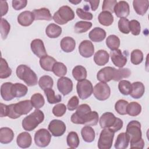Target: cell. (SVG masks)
Masks as SVG:
<instances>
[{"label":"cell","instance_id":"6da1fadb","mask_svg":"<svg viewBox=\"0 0 149 149\" xmlns=\"http://www.w3.org/2000/svg\"><path fill=\"white\" fill-rule=\"evenodd\" d=\"M126 133L129 137L131 148H143L144 141L141 137V123L139 121H130L127 125Z\"/></svg>","mask_w":149,"mask_h":149},{"label":"cell","instance_id":"7a4b0ae2","mask_svg":"<svg viewBox=\"0 0 149 149\" xmlns=\"http://www.w3.org/2000/svg\"><path fill=\"white\" fill-rule=\"evenodd\" d=\"M33 108V106L30 100L21 101L16 104L7 105L6 116L11 119H17L21 115L27 114Z\"/></svg>","mask_w":149,"mask_h":149},{"label":"cell","instance_id":"3957f363","mask_svg":"<svg viewBox=\"0 0 149 149\" xmlns=\"http://www.w3.org/2000/svg\"><path fill=\"white\" fill-rule=\"evenodd\" d=\"M99 122L101 128L109 129L115 133L120 130L123 125L122 120L115 117L113 113L108 112L101 115Z\"/></svg>","mask_w":149,"mask_h":149},{"label":"cell","instance_id":"277c9868","mask_svg":"<svg viewBox=\"0 0 149 149\" xmlns=\"http://www.w3.org/2000/svg\"><path fill=\"white\" fill-rule=\"evenodd\" d=\"M16 72L17 77L23 80L28 86H34L37 84V76L35 72L27 65H19L16 68Z\"/></svg>","mask_w":149,"mask_h":149},{"label":"cell","instance_id":"5b68a950","mask_svg":"<svg viewBox=\"0 0 149 149\" xmlns=\"http://www.w3.org/2000/svg\"><path fill=\"white\" fill-rule=\"evenodd\" d=\"M44 119V113L38 109L26 116L22 120V127L26 131H32L42 123Z\"/></svg>","mask_w":149,"mask_h":149},{"label":"cell","instance_id":"8992f818","mask_svg":"<svg viewBox=\"0 0 149 149\" xmlns=\"http://www.w3.org/2000/svg\"><path fill=\"white\" fill-rule=\"evenodd\" d=\"M74 18V13L71 8L67 5L62 6L55 12L52 19L56 23L63 25Z\"/></svg>","mask_w":149,"mask_h":149},{"label":"cell","instance_id":"52a82bcc","mask_svg":"<svg viewBox=\"0 0 149 149\" xmlns=\"http://www.w3.org/2000/svg\"><path fill=\"white\" fill-rule=\"evenodd\" d=\"M115 132L112 130L105 128L100 133L98 141V148L100 149H109L111 148Z\"/></svg>","mask_w":149,"mask_h":149},{"label":"cell","instance_id":"ba28073f","mask_svg":"<svg viewBox=\"0 0 149 149\" xmlns=\"http://www.w3.org/2000/svg\"><path fill=\"white\" fill-rule=\"evenodd\" d=\"M76 90L79 98L85 100L91 95L93 92V86L90 81L84 79L77 82Z\"/></svg>","mask_w":149,"mask_h":149},{"label":"cell","instance_id":"9c48e42d","mask_svg":"<svg viewBox=\"0 0 149 149\" xmlns=\"http://www.w3.org/2000/svg\"><path fill=\"white\" fill-rule=\"evenodd\" d=\"M94 97L100 101H105L107 100L111 94V89L109 86L105 82L98 83L93 89Z\"/></svg>","mask_w":149,"mask_h":149},{"label":"cell","instance_id":"30bf717a","mask_svg":"<svg viewBox=\"0 0 149 149\" xmlns=\"http://www.w3.org/2000/svg\"><path fill=\"white\" fill-rule=\"evenodd\" d=\"M51 140V135L46 129L38 130L34 134V142L40 147H45L48 146Z\"/></svg>","mask_w":149,"mask_h":149},{"label":"cell","instance_id":"8fae6325","mask_svg":"<svg viewBox=\"0 0 149 149\" xmlns=\"http://www.w3.org/2000/svg\"><path fill=\"white\" fill-rule=\"evenodd\" d=\"M48 128L51 134L55 137L62 136L65 133L66 129L65 123L58 119L51 120L49 123Z\"/></svg>","mask_w":149,"mask_h":149},{"label":"cell","instance_id":"7c38bea8","mask_svg":"<svg viewBox=\"0 0 149 149\" xmlns=\"http://www.w3.org/2000/svg\"><path fill=\"white\" fill-rule=\"evenodd\" d=\"M76 109V112L72 115L70 119L72 122L74 124H80L81 119L90 112L91 109L90 107L86 104L80 105Z\"/></svg>","mask_w":149,"mask_h":149},{"label":"cell","instance_id":"4fadbf2b","mask_svg":"<svg viewBox=\"0 0 149 149\" xmlns=\"http://www.w3.org/2000/svg\"><path fill=\"white\" fill-rule=\"evenodd\" d=\"M57 87L61 93L63 95H66L72 91L73 82L68 77H61L58 80Z\"/></svg>","mask_w":149,"mask_h":149},{"label":"cell","instance_id":"5bb4252c","mask_svg":"<svg viewBox=\"0 0 149 149\" xmlns=\"http://www.w3.org/2000/svg\"><path fill=\"white\" fill-rule=\"evenodd\" d=\"M115 68L107 66L100 70L97 74V79L101 82H108L113 79L115 72Z\"/></svg>","mask_w":149,"mask_h":149},{"label":"cell","instance_id":"9a60e30c","mask_svg":"<svg viewBox=\"0 0 149 149\" xmlns=\"http://www.w3.org/2000/svg\"><path fill=\"white\" fill-rule=\"evenodd\" d=\"M110 56L113 63L119 68H122L127 63V58L122 54L120 49L111 51Z\"/></svg>","mask_w":149,"mask_h":149},{"label":"cell","instance_id":"2e32d148","mask_svg":"<svg viewBox=\"0 0 149 149\" xmlns=\"http://www.w3.org/2000/svg\"><path fill=\"white\" fill-rule=\"evenodd\" d=\"M113 12L118 17L126 18L130 13L129 3L125 1H119L115 5Z\"/></svg>","mask_w":149,"mask_h":149},{"label":"cell","instance_id":"e0dca14e","mask_svg":"<svg viewBox=\"0 0 149 149\" xmlns=\"http://www.w3.org/2000/svg\"><path fill=\"white\" fill-rule=\"evenodd\" d=\"M79 52L84 58H90L94 52V47L89 40H84L79 46Z\"/></svg>","mask_w":149,"mask_h":149},{"label":"cell","instance_id":"ac0fdd59","mask_svg":"<svg viewBox=\"0 0 149 149\" xmlns=\"http://www.w3.org/2000/svg\"><path fill=\"white\" fill-rule=\"evenodd\" d=\"M30 47L32 52L38 58H41L47 55V52L43 41L40 39L33 40L31 44Z\"/></svg>","mask_w":149,"mask_h":149},{"label":"cell","instance_id":"d6986e66","mask_svg":"<svg viewBox=\"0 0 149 149\" xmlns=\"http://www.w3.org/2000/svg\"><path fill=\"white\" fill-rule=\"evenodd\" d=\"M34 20V16L33 12L29 10L22 12L17 16L18 23L21 26L24 27L31 25Z\"/></svg>","mask_w":149,"mask_h":149},{"label":"cell","instance_id":"ffe728a7","mask_svg":"<svg viewBox=\"0 0 149 149\" xmlns=\"http://www.w3.org/2000/svg\"><path fill=\"white\" fill-rule=\"evenodd\" d=\"M98 122V113L96 111H90L84 115L80 121V125L95 126Z\"/></svg>","mask_w":149,"mask_h":149},{"label":"cell","instance_id":"44dd1931","mask_svg":"<svg viewBox=\"0 0 149 149\" xmlns=\"http://www.w3.org/2000/svg\"><path fill=\"white\" fill-rule=\"evenodd\" d=\"M145 91V87L143 83L140 81H136L132 83V88L130 93V96L134 99L141 98Z\"/></svg>","mask_w":149,"mask_h":149},{"label":"cell","instance_id":"7402d4cb","mask_svg":"<svg viewBox=\"0 0 149 149\" xmlns=\"http://www.w3.org/2000/svg\"><path fill=\"white\" fill-rule=\"evenodd\" d=\"M16 142L17 146L20 148H29L31 144V136L28 132H22L17 136Z\"/></svg>","mask_w":149,"mask_h":149},{"label":"cell","instance_id":"603a6c76","mask_svg":"<svg viewBox=\"0 0 149 149\" xmlns=\"http://www.w3.org/2000/svg\"><path fill=\"white\" fill-rule=\"evenodd\" d=\"M133 6L137 14L143 16L148 10L149 1L148 0H134L133 1Z\"/></svg>","mask_w":149,"mask_h":149},{"label":"cell","instance_id":"cb8c5ba5","mask_svg":"<svg viewBox=\"0 0 149 149\" xmlns=\"http://www.w3.org/2000/svg\"><path fill=\"white\" fill-rule=\"evenodd\" d=\"M34 19L37 20H51L52 17L50 13V11L48 9L45 8H42L38 9H34L32 11Z\"/></svg>","mask_w":149,"mask_h":149},{"label":"cell","instance_id":"d4e9b609","mask_svg":"<svg viewBox=\"0 0 149 149\" xmlns=\"http://www.w3.org/2000/svg\"><path fill=\"white\" fill-rule=\"evenodd\" d=\"M88 37L93 42H101L106 37V32L102 28L95 27L89 33Z\"/></svg>","mask_w":149,"mask_h":149},{"label":"cell","instance_id":"484cf974","mask_svg":"<svg viewBox=\"0 0 149 149\" xmlns=\"http://www.w3.org/2000/svg\"><path fill=\"white\" fill-rule=\"evenodd\" d=\"M109 55L107 51L103 49L98 50L94 56V61L98 66H104L109 61Z\"/></svg>","mask_w":149,"mask_h":149},{"label":"cell","instance_id":"4316f807","mask_svg":"<svg viewBox=\"0 0 149 149\" xmlns=\"http://www.w3.org/2000/svg\"><path fill=\"white\" fill-rule=\"evenodd\" d=\"M14 138L13 130L9 127H1L0 129V142L2 144H8Z\"/></svg>","mask_w":149,"mask_h":149},{"label":"cell","instance_id":"83f0119b","mask_svg":"<svg viewBox=\"0 0 149 149\" xmlns=\"http://www.w3.org/2000/svg\"><path fill=\"white\" fill-rule=\"evenodd\" d=\"M60 45L62 51L65 52H70L75 48L76 41L70 37H65L61 40Z\"/></svg>","mask_w":149,"mask_h":149},{"label":"cell","instance_id":"f1b7e54d","mask_svg":"<svg viewBox=\"0 0 149 149\" xmlns=\"http://www.w3.org/2000/svg\"><path fill=\"white\" fill-rule=\"evenodd\" d=\"M12 85L13 83L10 82H6L1 85V95L3 100L9 101L15 98L12 94Z\"/></svg>","mask_w":149,"mask_h":149},{"label":"cell","instance_id":"f546056e","mask_svg":"<svg viewBox=\"0 0 149 149\" xmlns=\"http://www.w3.org/2000/svg\"><path fill=\"white\" fill-rule=\"evenodd\" d=\"M27 91V87L23 84L16 83L12 85V94L14 97L20 98L24 97L26 95Z\"/></svg>","mask_w":149,"mask_h":149},{"label":"cell","instance_id":"4dcf8cb0","mask_svg":"<svg viewBox=\"0 0 149 149\" xmlns=\"http://www.w3.org/2000/svg\"><path fill=\"white\" fill-rule=\"evenodd\" d=\"M56 62L55 59L51 56L45 55L40 59V65L45 71H52L54 64Z\"/></svg>","mask_w":149,"mask_h":149},{"label":"cell","instance_id":"1f68e13d","mask_svg":"<svg viewBox=\"0 0 149 149\" xmlns=\"http://www.w3.org/2000/svg\"><path fill=\"white\" fill-rule=\"evenodd\" d=\"M83 139L87 143H91L95 139V133L94 130L90 126H84L81 130Z\"/></svg>","mask_w":149,"mask_h":149},{"label":"cell","instance_id":"d6a6232c","mask_svg":"<svg viewBox=\"0 0 149 149\" xmlns=\"http://www.w3.org/2000/svg\"><path fill=\"white\" fill-rule=\"evenodd\" d=\"M47 36L51 38L58 37L62 33V28L54 23L49 24L45 29Z\"/></svg>","mask_w":149,"mask_h":149},{"label":"cell","instance_id":"836d02e7","mask_svg":"<svg viewBox=\"0 0 149 149\" xmlns=\"http://www.w3.org/2000/svg\"><path fill=\"white\" fill-rule=\"evenodd\" d=\"M129 143V140L126 133H119L116 138L115 148L116 149H125L126 148Z\"/></svg>","mask_w":149,"mask_h":149},{"label":"cell","instance_id":"e575fe53","mask_svg":"<svg viewBox=\"0 0 149 149\" xmlns=\"http://www.w3.org/2000/svg\"><path fill=\"white\" fill-rule=\"evenodd\" d=\"M99 23L104 26H109L113 22V16L112 13L107 11L101 12L98 17Z\"/></svg>","mask_w":149,"mask_h":149},{"label":"cell","instance_id":"d590c367","mask_svg":"<svg viewBox=\"0 0 149 149\" xmlns=\"http://www.w3.org/2000/svg\"><path fill=\"white\" fill-rule=\"evenodd\" d=\"M72 75L74 79L78 81H81L86 79L87 77V70L84 66L77 65L73 69Z\"/></svg>","mask_w":149,"mask_h":149},{"label":"cell","instance_id":"8d00e7d4","mask_svg":"<svg viewBox=\"0 0 149 149\" xmlns=\"http://www.w3.org/2000/svg\"><path fill=\"white\" fill-rule=\"evenodd\" d=\"M44 91L45 95L47 97V101L49 104H56L62 101V97L61 95H56L54 90H52L51 88H47Z\"/></svg>","mask_w":149,"mask_h":149},{"label":"cell","instance_id":"74e56055","mask_svg":"<svg viewBox=\"0 0 149 149\" xmlns=\"http://www.w3.org/2000/svg\"><path fill=\"white\" fill-rule=\"evenodd\" d=\"M68 146L71 148H76L79 146L80 140L78 134L75 132H70L68 133L66 137Z\"/></svg>","mask_w":149,"mask_h":149},{"label":"cell","instance_id":"f35d334b","mask_svg":"<svg viewBox=\"0 0 149 149\" xmlns=\"http://www.w3.org/2000/svg\"><path fill=\"white\" fill-rule=\"evenodd\" d=\"M127 114L131 116H136L141 112V106L137 102H132L127 107Z\"/></svg>","mask_w":149,"mask_h":149},{"label":"cell","instance_id":"ab89813d","mask_svg":"<svg viewBox=\"0 0 149 149\" xmlns=\"http://www.w3.org/2000/svg\"><path fill=\"white\" fill-rule=\"evenodd\" d=\"M12 74V70L8 66L6 61L1 58L0 65V78L6 79L9 77Z\"/></svg>","mask_w":149,"mask_h":149},{"label":"cell","instance_id":"60d3db41","mask_svg":"<svg viewBox=\"0 0 149 149\" xmlns=\"http://www.w3.org/2000/svg\"><path fill=\"white\" fill-rule=\"evenodd\" d=\"M106 44L111 51L116 50L118 49L120 46V40L119 37L115 35H110L106 40Z\"/></svg>","mask_w":149,"mask_h":149},{"label":"cell","instance_id":"b9f144b4","mask_svg":"<svg viewBox=\"0 0 149 149\" xmlns=\"http://www.w3.org/2000/svg\"><path fill=\"white\" fill-rule=\"evenodd\" d=\"M92 26V23L86 21L77 22L74 27V31L76 33H83L88 31Z\"/></svg>","mask_w":149,"mask_h":149},{"label":"cell","instance_id":"7bdbcfd3","mask_svg":"<svg viewBox=\"0 0 149 149\" xmlns=\"http://www.w3.org/2000/svg\"><path fill=\"white\" fill-rule=\"evenodd\" d=\"M54 84L52 78L48 75H44L41 77L38 81V85L40 87L44 90L47 88H52Z\"/></svg>","mask_w":149,"mask_h":149},{"label":"cell","instance_id":"ee69618b","mask_svg":"<svg viewBox=\"0 0 149 149\" xmlns=\"http://www.w3.org/2000/svg\"><path fill=\"white\" fill-rule=\"evenodd\" d=\"M53 73L58 77H63L67 73L66 66L62 62H56L52 68Z\"/></svg>","mask_w":149,"mask_h":149},{"label":"cell","instance_id":"f6af8a7d","mask_svg":"<svg viewBox=\"0 0 149 149\" xmlns=\"http://www.w3.org/2000/svg\"><path fill=\"white\" fill-rule=\"evenodd\" d=\"M30 101L33 107H34L36 109L42 108L45 104L44 98L40 93H36L33 94L31 97Z\"/></svg>","mask_w":149,"mask_h":149},{"label":"cell","instance_id":"bcb514c9","mask_svg":"<svg viewBox=\"0 0 149 149\" xmlns=\"http://www.w3.org/2000/svg\"><path fill=\"white\" fill-rule=\"evenodd\" d=\"M131 74V71L128 68H120L115 69V76L113 77L114 81H119L123 78H127Z\"/></svg>","mask_w":149,"mask_h":149},{"label":"cell","instance_id":"7dc6e473","mask_svg":"<svg viewBox=\"0 0 149 149\" xmlns=\"http://www.w3.org/2000/svg\"><path fill=\"white\" fill-rule=\"evenodd\" d=\"M143 60V54L142 51L140 49H134L130 55V61L131 62L135 65H139L142 62Z\"/></svg>","mask_w":149,"mask_h":149},{"label":"cell","instance_id":"c3c4849f","mask_svg":"<svg viewBox=\"0 0 149 149\" xmlns=\"http://www.w3.org/2000/svg\"><path fill=\"white\" fill-rule=\"evenodd\" d=\"M118 88L120 93H122L123 95H127L130 93L132 84L128 80H122L120 81L118 84Z\"/></svg>","mask_w":149,"mask_h":149},{"label":"cell","instance_id":"681fc988","mask_svg":"<svg viewBox=\"0 0 149 149\" xmlns=\"http://www.w3.org/2000/svg\"><path fill=\"white\" fill-rule=\"evenodd\" d=\"M128 104V102L126 100H119L115 104V109L120 115H126L127 114L126 110Z\"/></svg>","mask_w":149,"mask_h":149},{"label":"cell","instance_id":"f907efd6","mask_svg":"<svg viewBox=\"0 0 149 149\" xmlns=\"http://www.w3.org/2000/svg\"><path fill=\"white\" fill-rule=\"evenodd\" d=\"M10 29V25L9 22L5 19L1 18V35L3 40L6 38Z\"/></svg>","mask_w":149,"mask_h":149},{"label":"cell","instance_id":"816d5d0a","mask_svg":"<svg viewBox=\"0 0 149 149\" xmlns=\"http://www.w3.org/2000/svg\"><path fill=\"white\" fill-rule=\"evenodd\" d=\"M118 29L119 31L125 34L130 32L129 20L126 18H120L118 21Z\"/></svg>","mask_w":149,"mask_h":149},{"label":"cell","instance_id":"f5cc1de1","mask_svg":"<svg viewBox=\"0 0 149 149\" xmlns=\"http://www.w3.org/2000/svg\"><path fill=\"white\" fill-rule=\"evenodd\" d=\"M117 1L116 0H104L102 3V11L109 12L112 13L113 12L114 7L117 3Z\"/></svg>","mask_w":149,"mask_h":149},{"label":"cell","instance_id":"db71d44e","mask_svg":"<svg viewBox=\"0 0 149 149\" xmlns=\"http://www.w3.org/2000/svg\"><path fill=\"white\" fill-rule=\"evenodd\" d=\"M129 29L133 35H139L141 31L140 23L136 20H132L129 22Z\"/></svg>","mask_w":149,"mask_h":149},{"label":"cell","instance_id":"11a10c76","mask_svg":"<svg viewBox=\"0 0 149 149\" xmlns=\"http://www.w3.org/2000/svg\"><path fill=\"white\" fill-rule=\"evenodd\" d=\"M66 108L63 104H58L52 108V113L55 116L61 117L66 113Z\"/></svg>","mask_w":149,"mask_h":149},{"label":"cell","instance_id":"9f6ffc18","mask_svg":"<svg viewBox=\"0 0 149 149\" xmlns=\"http://www.w3.org/2000/svg\"><path fill=\"white\" fill-rule=\"evenodd\" d=\"M76 14L77 15L78 17L83 20H91L93 19V15L91 13L89 12H87L85 10H83L81 8H77L76 9Z\"/></svg>","mask_w":149,"mask_h":149},{"label":"cell","instance_id":"6f0895ef","mask_svg":"<svg viewBox=\"0 0 149 149\" xmlns=\"http://www.w3.org/2000/svg\"><path fill=\"white\" fill-rule=\"evenodd\" d=\"M79 103V98L77 96H73L69 101L67 104V108L69 111H74L76 109L78 106Z\"/></svg>","mask_w":149,"mask_h":149},{"label":"cell","instance_id":"680465c9","mask_svg":"<svg viewBox=\"0 0 149 149\" xmlns=\"http://www.w3.org/2000/svg\"><path fill=\"white\" fill-rule=\"evenodd\" d=\"M12 7L16 10H19L25 8L27 3L26 0H13L12 2Z\"/></svg>","mask_w":149,"mask_h":149},{"label":"cell","instance_id":"91938a15","mask_svg":"<svg viewBox=\"0 0 149 149\" xmlns=\"http://www.w3.org/2000/svg\"><path fill=\"white\" fill-rule=\"evenodd\" d=\"M0 8L1 16H3L8 11V5L7 2L5 1H0Z\"/></svg>","mask_w":149,"mask_h":149},{"label":"cell","instance_id":"94428289","mask_svg":"<svg viewBox=\"0 0 149 149\" xmlns=\"http://www.w3.org/2000/svg\"><path fill=\"white\" fill-rule=\"evenodd\" d=\"M86 2H88L90 3L91 10L93 11H95L98 8L100 3V1H94V0H85Z\"/></svg>","mask_w":149,"mask_h":149},{"label":"cell","instance_id":"6125c7cd","mask_svg":"<svg viewBox=\"0 0 149 149\" xmlns=\"http://www.w3.org/2000/svg\"><path fill=\"white\" fill-rule=\"evenodd\" d=\"M6 105L1 103V117L6 116Z\"/></svg>","mask_w":149,"mask_h":149},{"label":"cell","instance_id":"be15d7a7","mask_svg":"<svg viewBox=\"0 0 149 149\" xmlns=\"http://www.w3.org/2000/svg\"><path fill=\"white\" fill-rule=\"evenodd\" d=\"M69 2H70V3H73V4L77 5V4L79 3L80 2H81V0H80V1H79V0H75V1H70V0H69Z\"/></svg>","mask_w":149,"mask_h":149}]
</instances>
